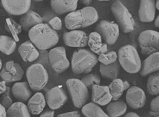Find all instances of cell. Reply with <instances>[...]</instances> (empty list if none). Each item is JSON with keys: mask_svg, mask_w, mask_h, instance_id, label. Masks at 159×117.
<instances>
[{"mask_svg": "<svg viewBox=\"0 0 159 117\" xmlns=\"http://www.w3.org/2000/svg\"><path fill=\"white\" fill-rule=\"evenodd\" d=\"M30 41L40 50L52 48L58 43L59 36L57 32L48 24L36 25L28 32Z\"/></svg>", "mask_w": 159, "mask_h": 117, "instance_id": "obj_1", "label": "cell"}, {"mask_svg": "<svg viewBox=\"0 0 159 117\" xmlns=\"http://www.w3.org/2000/svg\"><path fill=\"white\" fill-rule=\"evenodd\" d=\"M98 19L99 15L96 9L89 6L67 14L65 19V25L67 29L76 30L90 26Z\"/></svg>", "mask_w": 159, "mask_h": 117, "instance_id": "obj_2", "label": "cell"}, {"mask_svg": "<svg viewBox=\"0 0 159 117\" xmlns=\"http://www.w3.org/2000/svg\"><path fill=\"white\" fill-rule=\"evenodd\" d=\"M98 61L97 56L90 50L79 49L75 51L72 55V71L75 74H88L90 73Z\"/></svg>", "mask_w": 159, "mask_h": 117, "instance_id": "obj_3", "label": "cell"}, {"mask_svg": "<svg viewBox=\"0 0 159 117\" xmlns=\"http://www.w3.org/2000/svg\"><path fill=\"white\" fill-rule=\"evenodd\" d=\"M119 62L125 71L130 74L139 73L141 66V61L135 47L126 45L120 48L118 53Z\"/></svg>", "mask_w": 159, "mask_h": 117, "instance_id": "obj_4", "label": "cell"}, {"mask_svg": "<svg viewBox=\"0 0 159 117\" xmlns=\"http://www.w3.org/2000/svg\"><path fill=\"white\" fill-rule=\"evenodd\" d=\"M111 10L119 28L120 27L124 33H127L134 30V19L128 9L121 1H114L111 6Z\"/></svg>", "mask_w": 159, "mask_h": 117, "instance_id": "obj_5", "label": "cell"}, {"mask_svg": "<svg viewBox=\"0 0 159 117\" xmlns=\"http://www.w3.org/2000/svg\"><path fill=\"white\" fill-rule=\"evenodd\" d=\"M28 83L32 90L38 92L47 84L49 76L47 70L41 64H33L26 70Z\"/></svg>", "mask_w": 159, "mask_h": 117, "instance_id": "obj_6", "label": "cell"}, {"mask_svg": "<svg viewBox=\"0 0 159 117\" xmlns=\"http://www.w3.org/2000/svg\"><path fill=\"white\" fill-rule=\"evenodd\" d=\"M66 85L75 106L78 108L84 106L89 98L88 88L81 80L77 79L67 80Z\"/></svg>", "mask_w": 159, "mask_h": 117, "instance_id": "obj_7", "label": "cell"}, {"mask_svg": "<svg viewBox=\"0 0 159 117\" xmlns=\"http://www.w3.org/2000/svg\"><path fill=\"white\" fill-rule=\"evenodd\" d=\"M141 52L145 55L158 52L159 49V33L153 30L141 32L138 38Z\"/></svg>", "mask_w": 159, "mask_h": 117, "instance_id": "obj_8", "label": "cell"}, {"mask_svg": "<svg viewBox=\"0 0 159 117\" xmlns=\"http://www.w3.org/2000/svg\"><path fill=\"white\" fill-rule=\"evenodd\" d=\"M95 31L100 35L102 41L107 45L115 44L120 35L119 28L117 23L107 20H102L97 24Z\"/></svg>", "mask_w": 159, "mask_h": 117, "instance_id": "obj_9", "label": "cell"}, {"mask_svg": "<svg viewBox=\"0 0 159 117\" xmlns=\"http://www.w3.org/2000/svg\"><path fill=\"white\" fill-rule=\"evenodd\" d=\"M49 59L51 68L57 74H60L70 66L65 47L60 46L51 49L49 53Z\"/></svg>", "mask_w": 159, "mask_h": 117, "instance_id": "obj_10", "label": "cell"}, {"mask_svg": "<svg viewBox=\"0 0 159 117\" xmlns=\"http://www.w3.org/2000/svg\"><path fill=\"white\" fill-rule=\"evenodd\" d=\"M24 74V71L19 64L13 61H9L0 71V77L6 83L20 81Z\"/></svg>", "mask_w": 159, "mask_h": 117, "instance_id": "obj_11", "label": "cell"}, {"mask_svg": "<svg viewBox=\"0 0 159 117\" xmlns=\"http://www.w3.org/2000/svg\"><path fill=\"white\" fill-rule=\"evenodd\" d=\"M45 99L50 108L56 110L63 106L68 99V97L63 88L56 86L46 93Z\"/></svg>", "mask_w": 159, "mask_h": 117, "instance_id": "obj_12", "label": "cell"}, {"mask_svg": "<svg viewBox=\"0 0 159 117\" xmlns=\"http://www.w3.org/2000/svg\"><path fill=\"white\" fill-rule=\"evenodd\" d=\"M62 38L66 46L70 47H84L88 45L89 37L82 30H74L64 33Z\"/></svg>", "mask_w": 159, "mask_h": 117, "instance_id": "obj_13", "label": "cell"}, {"mask_svg": "<svg viewBox=\"0 0 159 117\" xmlns=\"http://www.w3.org/2000/svg\"><path fill=\"white\" fill-rule=\"evenodd\" d=\"M126 100L128 105L131 108L139 109L145 105L147 98L144 91L137 86L129 88L126 95Z\"/></svg>", "mask_w": 159, "mask_h": 117, "instance_id": "obj_14", "label": "cell"}, {"mask_svg": "<svg viewBox=\"0 0 159 117\" xmlns=\"http://www.w3.org/2000/svg\"><path fill=\"white\" fill-rule=\"evenodd\" d=\"M2 4L5 10L11 15H23L28 12L31 6V1H1Z\"/></svg>", "mask_w": 159, "mask_h": 117, "instance_id": "obj_15", "label": "cell"}, {"mask_svg": "<svg viewBox=\"0 0 159 117\" xmlns=\"http://www.w3.org/2000/svg\"><path fill=\"white\" fill-rule=\"evenodd\" d=\"M156 8L155 1H140L139 10V20L146 23L153 21L155 18Z\"/></svg>", "mask_w": 159, "mask_h": 117, "instance_id": "obj_16", "label": "cell"}, {"mask_svg": "<svg viewBox=\"0 0 159 117\" xmlns=\"http://www.w3.org/2000/svg\"><path fill=\"white\" fill-rule=\"evenodd\" d=\"M112 99L108 86L96 85L92 86L91 100L94 103L104 106L110 103Z\"/></svg>", "mask_w": 159, "mask_h": 117, "instance_id": "obj_17", "label": "cell"}, {"mask_svg": "<svg viewBox=\"0 0 159 117\" xmlns=\"http://www.w3.org/2000/svg\"><path fill=\"white\" fill-rule=\"evenodd\" d=\"M159 52L149 56L143 61L139 73L141 76L145 77L158 71L159 70Z\"/></svg>", "mask_w": 159, "mask_h": 117, "instance_id": "obj_18", "label": "cell"}, {"mask_svg": "<svg viewBox=\"0 0 159 117\" xmlns=\"http://www.w3.org/2000/svg\"><path fill=\"white\" fill-rule=\"evenodd\" d=\"M18 50L22 59L26 62L34 61L39 57L37 49L29 40L22 43L19 46Z\"/></svg>", "mask_w": 159, "mask_h": 117, "instance_id": "obj_19", "label": "cell"}, {"mask_svg": "<svg viewBox=\"0 0 159 117\" xmlns=\"http://www.w3.org/2000/svg\"><path fill=\"white\" fill-rule=\"evenodd\" d=\"M31 90L28 82H23L15 83L11 89V92L19 102H25L31 98Z\"/></svg>", "mask_w": 159, "mask_h": 117, "instance_id": "obj_20", "label": "cell"}, {"mask_svg": "<svg viewBox=\"0 0 159 117\" xmlns=\"http://www.w3.org/2000/svg\"><path fill=\"white\" fill-rule=\"evenodd\" d=\"M41 16L32 10H29L21 17L19 23L24 30L29 32L34 27L43 23Z\"/></svg>", "mask_w": 159, "mask_h": 117, "instance_id": "obj_21", "label": "cell"}, {"mask_svg": "<svg viewBox=\"0 0 159 117\" xmlns=\"http://www.w3.org/2000/svg\"><path fill=\"white\" fill-rule=\"evenodd\" d=\"M78 1H51V8L55 13L62 15L76 11Z\"/></svg>", "mask_w": 159, "mask_h": 117, "instance_id": "obj_22", "label": "cell"}, {"mask_svg": "<svg viewBox=\"0 0 159 117\" xmlns=\"http://www.w3.org/2000/svg\"><path fill=\"white\" fill-rule=\"evenodd\" d=\"M46 105L44 96L41 92H38L29 100L28 107L31 114L38 115L43 112Z\"/></svg>", "mask_w": 159, "mask_h": 117, "instance_id": "obj_23", "label": "cell"}, {"mask_svg": "<svg viewBox=\"0 0 159 117\" xmlns=\"http://www.w3.org/2000/svg\"><path fill=\"white\" fill-rule=\"evenodd\" d=\"M121 67L118 61L110 65H106L100 63V72L102 76L106 79L114 80L120 74Z\"/></svg>", "mask_w": 159, "mask_h": 117, "instance_id": "obj_24", "label": "cell"}, {"mask_svg": "<svg viewBox=\"0 0 159 117\" xmlns=\"http://www.w3.org/2000/svg\"><path fill=\"white\" fill-rule=\"evenodd\" d=\"M6 117H31L28 106L23 102L12 104L6 111Z\"/></svg>", "mask_w": 159, "mask_h": 117, "instance_id": "obj_25", "label": "cell"}, {"mask_svg": "<svg viewBox=\"0 0 159 117\" xmlns=\"http://www.w3.org/2000/svg\"><path fill=\"white\" fill-rule=\"evenodd\" d=\"M127 109V106L123 101L117 100L107 104L106 111L109 117H118L125 114Z\"/></svg>", "mask_w": 159, "mask_h": 117, "instance_id": "obj_26", "label": "cell"}, {"mask_svg": "<svg viewBox=\"0 0 159 117\" xmlns=\"http://www.w3.org/2000/svg\"><path fill=\"white\" fill-rule=\"evenodd\" d=\"M81 112L85 117H109L98 105L93 102L85 105Z\"/></svg>", "mask_w": 159, "mask_h": 117, "instance_id": "obj_27", "label": "cell"}, {"mask_svg": "<svg viewBox=\"0 0 159 117\" xmlns=\"http://www.w3.org/2000/svg\"><path fill=\"white\" fill-rule=\"evenodd\" d=\"M17 44L15 40L10 37L0 35V51L9 56L15 51Z\"/></svg>", "mask_w": 159, "mask_h": 117, "instance_id": "obj_28", "label": "cell"}, {"mask_svg": "<svg viewBox=\"0 0 159 117\" xmlns=\"http://www.w3.org/2000/svg\"><path fill=\"white\" fill-rule=\"evenodd\" d=\"M112 100H118L123 94L124 91L123 81L120 79H116L108 86Z\"/></svg>", "mask_w": 159, "mask_h": 117, "instance_id": "obj_29", "label": "cell"}, {"mask_svg": "<svg viewBox=\"0 0 159 117\" xmlns=\"http://www.w3.org/2000/svg\"><path fill=\"white\" fill-rule=\"evenodd\" d=\"M147 92L151 95L157 96L159 94V72L152 74L148 79L147 84Z\"/></svg>", "mask_w": 159, "mask_h": 117, "instance_id": "obj_30", "label": "cell"}, {"mask_svg": "<svg viewBox=\"0 0 159 117\" xmlns=\"http://www.w3.org/2000/svg\"><path fill=\"white\" fill-rule=\"evenodd\" d=\"M5 28L6 31L11 34L16 39L22 31V26L20 24L16 22L11 18L6 19Z\"/></svg>", "mask_w": 159, "mask_h": 117, "instance_id": "obj_31", "label": "cell"}, {"mask_svg": "<svg viewBox=\"0 0 159 117\" xmlns=\"http://www.w3.org/2000/svg\"><path fill=\"white\" fill-rule=\"evenodd\" d=\"M88 45L90 48L91 51L98 55L106 54L108 51L107 45L105 43H96L91 39H89Z\"/></svg>", "mask_w": 159, "mask_h": 117, "instance_id": "obj_32", "label": "cell"}, {"mask_svg": "<svg viewBox=\"0 0 159 117\" xmlns=\"http://www.w3.org/2000/svg\"><path fill=\"white\" fill-rule=\"evenodd\" d=\"M81 81L87 88H92L94 85H99L101 79L98 75L94 74H88L82 79Z\"/></svg>", "mask_w": 159, "mask_h": 117, "instance_id": "obj_33", "label": "cell"}, {"mask_svg": "<svg viewBox=\"0 0 159 117\" xmlns=\"http://www.w3.org/2000/svg\"><path fill=\"white\" fill-rule=\"evenodd\" d=\"M117 57L118 56H117L116 52L115 51H112L99 55L98 60L101 62V63L107 65H110L116 61Z\"/></svg>", "mask_w": 159, "mask_h": 117, "instance_id": "obj_34", "label": "cell"}, {"mask_svg": "<svg viewBox=\"0 0 159 117\" xmlns=\"http://www.w3.org/2000/svg\"><path fill=\"white\" fill-rule=\"evenodd\" d=\"M11 88L7 86L5 92L3 93L0 97V103L6 110H7L13 104L11 98Z\"/></svg>", "mask_w": 159, "mask_h": 117, "instance_id": "obj_35", "label": "cell"}, {"mask_svg": "<svg viewBox=\"0 0 159 117\" xmlns=\"http://www.w3.org/2000/svg\"><path fill=\"white\" fill-rule=\"evenodd\" d=\"M150 113L154 117L159 116V97L157 96L152 101L150 106Z\"/></svg>", "mask_w": 159, "mask_h": 117, "instance_id": "obj_36", "label": "cell"}, {"mask_svg": "<svg viewBox=\"0 0 159 117\" xmlns=\"http://www.w3.org/2000/svg\"><path fill=\"white\" fill-rule=\"evenodd\" d=\"M48 25L55 30H60L62 29L61 20L59 17H56L52 18L49 22Z\"/></svg>", "mask_w": 159, "mask_h": 117, "instance_id": "obj_37", "label": "cell"}, {"mask_svg": "<svg viewBox=\"0 0 159 117\" xmlns=\"http://www.w3.org/2000/svg\"><path fill=\"white\" fill-rule=\"evenodd\" d=\"M89 39H91L93 40L95 42L98 43H102V40L100 35L97 32H94L91 33L89 35Z\"/></svg>", "mask_w": 159, "mask_h": 117, "instance_id": "obj_38", "label": "cell"}, {"mask_svg": "<svg viewBox=\"0 0 159 117\" xmlns=\"http://www.w3.org/2000/svg\"><path fill=\"white\" fill-rule=\"evenodd\" d=\"M57 117H81V115L79 112L73 111L62 114L58 115Z\"/></svg>", "mask_w": 159, "mask_h": 117, "instance_id": "obj_39", "label": "cell"}, {"mask_svg": "<svg viewBox=\"0 0 159 117\" xmlns=\"http://www.w3.org/2000/svg\"><path fill=\"white\" fill-rule=\"evenodd\" d=\"M54 115L53 110H46L42 112L39 117H54Z\"/></svg>", "mask_w": 159, "mask_h": 117, "instance_id": "obj_40", "label": "cell"}, {"mask_svg": "<svg viewBox=\"0 0 159 117\" xmlns=\"http://www.w3.org/2000/svg\"><path fill=\"white\" fill-rule=\"evenodd\" d=\"M7 87L5 81H2L0 82V95H1L5 92L7 89Z\"/></svg>", "mask_w": 159, "mask_h": 117, "instance_id": "obj_41", "label": "cell"}, {"mask_svg": "<svg viewBox=\"0 0 159 117\" xmlns=\"http://www.w3.org/2000/svg\"><path fill=\"white\" fill-rule=\"evenodd\" d=\"M0 117H6V109L0 103Z\"/></svg>", "mask_w": 159, "mask_h": 117, "instance_id": "obj_42", "label": "cell"}, {"mask_svg": "<svg viewBox=\"0 0 159 117\" xmlns=\"http://www.w3.org/2000/svg\"><path fill=\"white\" fill-rule=\"evenodd\" d=\"M123 117H141L137 114L134 112H129L126 114Z\"/></svg>", "mask_w": 159, "mask_h": 117, "instance_id": "obj_43", "label": "cell"}, {"mask_svg": "<svg viewBox=\"0 0 159 117\" xmlns=\"http://www.w3.org/2000/svg\"><path fill=\"white\" fill-rule=\"evenodd\" d=\"M124 85V91H125L127 89L130 87V84L127 81H123Z\"/></svg>", "mask_w": 159, "mask_h": 117, "instance_id": "obj_44", "label": "cell"}, {"mask_svg": "<svg viewBox=\"0 0 159 117\" xmlns=\"http://www.w3.org/2000/svg\"><path fill=\"white\" fill-rule=\"evenodd\" d=\"M81 2L86 7H89L90 5L92 2V1H82Z\"/></svg>", "mask_w": 159, "mask_h": 117, "instance_id": "obj_45", "label": "cell"}, {"mask_svg": "<svg viewBox=\"0 0 159 117\" xmlns=\"http://www.w3.org/2000/svg\"><path fill=\"white\" fill-rule=\"evenodd\" d=\"M154 25L157 28H159V16L157 17L156 19H155V22H154Z\"/></svg>", "mask_w": 159, "mask_h": 117, "instance_id": "obj_46", "label": "cell"}, {"mask_svg": "<svg viewBox=\"0 0 159 117\" xmlns=\"http://www.w3.org/2000/svg\"><path fill=\"white\" fill-rule=\"evenodd\" d=\"M155 7L158 10H159V1L158 0L156 2H155Z\"/></svg>", "mask_w": 159, "mask_h": 117, "instance_id": "obj_47", "label": "cell"}, {"mask_svg": "<svg viewBox=\"0 0 159 117\" xmlns=\"http://www.w3.org/2000/svg\"><path fill=\"white\" fill-rule=\"evenodd\" d=\"M2 68V62L1 59H0V71L1 70Z\"/></svg>", "mask_w": 159, "mask_h": 117, "instance_id": "obj_48", "label": "cell"}, {"mask_svg": "<svg viewBox=\"0 0 159 117\" xmlns=\"http://www.w3.org/2000/svg\"><path fill=\"white\" fill-rule=\"evenodd\" d=\"M159 117V116H158V117Z\"/></svg>", "mask_w": 159, "mask_h": 117, "instance_id": "obj_49", "label": "cell"}, {"mask_svg": "<svg viewBox=\"0 0 159 117\" xmlns=\"http://www.w3.org/2000/svg\"><path fill=\"white\" fill-rule=\"evenodd\" d=\"M0 29H1V28H0Z\"/></svg>", "mask_w": 159, "mask_h": 117, "instance_id": "obj_50", "label": "cell"}]
</instances>
